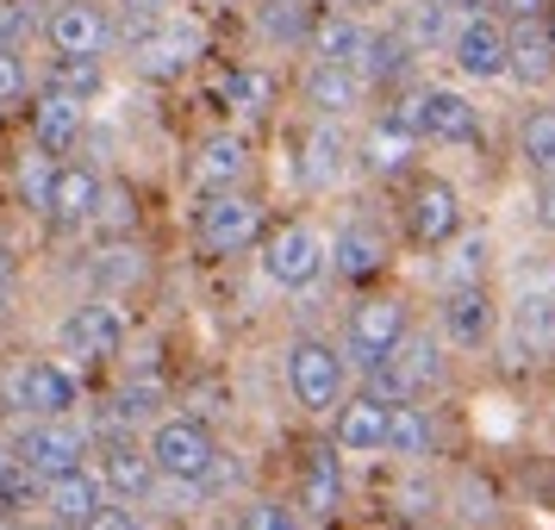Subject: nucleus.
<instances>
[{
    "mask_svg": "<svg viewBox=\"0 0 555 530\" xmlns=\"http://www.w3.org/2000/svg\"><path fill=\"white\" fill-rule=\"evenodd\" d=\"M44 44L51 56H106L113 51V20L94 0H56L44 20Z\"/></svg>",
    "mask_w": 555,
    "mask_h": 530,
    "instance_id": "18",
    "label": "nucleus"
},
{
    "mask_svg": "<svg viewBox=\"0 0 555 530\" xmlns=\"http://www.w3.org/2000/svg\"><path fill=\"white\" fill-rule=\"evenodd\" d=\"M294 512H300L306 525H331L337 512H344V455L331 450H312L300 468V500H294Z\"/></svg>",
    "mask_w": 555,
    "mask_h": 530,
    "instance_id": "24",
    "label": "nucleus"
},
{
    "mask_svg": "<svg viewBox=\"0 0 555 530\" xmlns=\"http://www.w3.org/2000/svg\"><path fill=\"white\" fill-rule=\"evenodd\" d=\"M56 169H63V156L38 151V144H31L26 156H20V194H26V206H38V212H44V201H51V181H56Z\"/></svg>",
    "mask_w": 555,
    "mask_h": 530,
    "instance_id": "37",
    "label": "nucleus"
},
{
    "mask_svg": "<svg viewBox=\"0 0 555 530\" xmlns=\"http://www.w3.org/2000/svg\"><path fill=\"white\" fill-rule=\"evenodd\" d=\"M387 119L405 126L418 144H480V106L455 81H405Z\"/></svg>",
    "mask_w": 555,
    "mask_h": 530,
    "instance_id": "1",
    "label": "nucleus"
},
{
    "mask_svg": "<svg viewBox=\"0 0 555 530\" xmlns=\"http://www.w3.org/2000/svg\"><path fill=\"white\" fill-rule=\"evenodd\" d=\"M81 530H138V512H131V505H101Z\"/></svg>",
    "mask_w": 555,
    "mask_h": 530,
    "instance_id": "44",
    "label": "nucleus"
},
{
    "mask_svg": "<svg viewBox=\"0 0 555 530\" xmlns=\"http://www.w3.org/2000/svg\"><path fill=\"white\" fill-rule=\"evenodd\" d=\"M462 500H468V505H462V518H468V525H475V518H480V525H493V487H487V480L468 475V480H462Z\"/></svg>",
    "mask_w": 555,
    "mask_h": 530,
    "instance_id": "43",
    "label": "nucleus"
},
{
    "mask_svg": "<svg viewBox=\"0 0 555 530\" xmlns=\"http://www.w3.org/2000/svg\"><path fill=\"white\" fill-rule=\"evenodd\" d=\"M219 101H225V113L237 126H262L281 106V81H275V69H262V63H237V69H225V81H219Z\"/></svg>",
    "mask_w": 555,
    "mask_h": 530,
    "instance_id": "26",
    "label": "nucleus"
},
{
    "mask_svg": "<svg viewBox=\"0 0 555 530\" xmlns=\"http://www.w3.org/2000/svg\"><path fill=\"white\" fill-rule=\"evenodd\" d=\"M412 163H418V138H412L405 126H393L387 113L356 138V169H362V176L400 181V176H412Z\"/></svg>",
    "mask_w": 555,
    "mask_h": 530,
    "instance_id": "22",
    "label": "nucleus"
},
{
    "mask_svg": "<svg viewBox=\"0 0 555 530\" xmlns=\"http://www.w3.org/2000/svg\"><path fill=\"white\" fill-rule=\"evenodd\" d=\"M188 176L201 181L206 194H225V188H250L256 176V144L244 126H212L194 144V163H188Z\"/></svg>",
    "mask_w": 555,
    "mask_h": 530,
    "instance_id": "9",
    "label": "nucleus"
},
{
    "mask_svg": "<svg viewBox=\"0 0 555 530\" xmlns=\"http://www.w3.org/2000/svg\"><path fill=\"white\" fill-rule=\"evenodd\" d=\"M0 331H7V294H0Z\"/></svg>",
    "mask_w": 555,
    "mask_h": 530,
    "instance_id": "53",
    "label": "nucleus"
},
{
    "mask_svg": "<svg viewBox=\"0 0 555 530\" xmlns=\"http://www.w3.org/2000/svg\"><path fill=\"white\" fill-rule=\"evenodd\" d=\"M20 468V455H13V443H0V487H7V475Z\"/></svg>",
    "mask_w": 555,
    "mask_h": 530,
    "instance_id": "49",
    "label": "nucleus"
},
{
    "mask_svg": "<svg viewBox=\"0 0 555 530\" xmlns=\"http://www.w3.org/2000/svg\"><path fill=\"white\" fill-rule=\"evenodd\" d=\"M94 475H101L106 500H119V505L151 500V487L163 480V475H156V462H151V450H144V443H106L101 462H94Z\"/></svg>",
    "mask_w": 555,
    "mask_h": 530,
    "instance_id": "27",
    "label": "nucleus"
},
{
    "mask_svg": "<svg viewBox=\"0 0 555 530\" xmlns=\"http://www.w3.org/2000/svg\"><path fill=\"white\" fill-rule=\"evenodd\" d=\"M101 505H106V487H101L94 468H76V475H63V480H44V512H51L63 530H81Z\"/></svg>",
    "mask_w": 555,
    "mask_h": 530,
    "instance_id": "29",
    "label": "nucleus"
},
{
    "mask_svg": "<svg viewBox=\"0 0 555 530\" xmlns=\"http://www.w3.org/2000/svg\"><path fill=\"white\" fill-rule=\"evenodd\" d=\"M325 262H331V275H344V281H375L387 262H393V237H387V225L380 219H344L337 225V237L325 244Z\"/></svg>",
    "mask_w": 555,
    "mask_h": 530,
    "instance_id": "16",
    "label": "nucleus"
},
{
    "mask_svg": "<svg viewBox=\"0 0 555 530\" xmlns=\"http://www.w3.org/2000/svg\"><path fill=\"white\" fill-rule=\"evenodd\" d=\"M94 225L113 231V237H126V231L138 225V194H131V188H113V181H106V188H101V212H94Z\"/></svg>",
    "mask_w": 555,
    "mask_h": 530,
    "instance_id": "39",
    "label": "nucleus"
},
{
    "mask_svg": "<svg viewBox=\"0 0 555 530\" xmlns=\"http://www.w3.org/2000/svg\"><path fill=\"white\" fill-rule=\"evenodd\" d=\"M312 13H319V7H306V0H250L256 31H262L269 44H287V51H300V56H306V31H312Z\"/></svg>",
    "mask_w": 555,
    "mask_h": 530,
    "instance_id": "34",
    "label": "nucleus"
},
{
    "mask_svg": "<svg viewBox=\"0 0 555 530\" xmlns=\"http://www.w3.org/2000/svg\"><path fill=\"white\" fill-rule=\"evenodd\" d=\"M505 81H518L525 94H543L555 88V44L543 20H518L512 26V44H505Z\"/></svg>",
    "mask_w": 555,
    "mask_h": 530,
    "instance_id": "25",
    "label": "nucleus"
},
{
    "mask_svg": "<svg viewBox=\"0 0 555 530\" xmlns=\"http://www.w3.org/2000/svg\"><path fill=\"white\" fill-rule=\"evenodd\" d=\"M356 176V138L344 131V119H306L300 131V181L312 194H331Z\"/></svg>",
    "mask_w": 555,
    "mask_h": 530,
    "instance_id": "14",
    "label": "nucleus"
},
{
    "mask_svg": "<svg viewBox=\"0 0 555 530\" xmlns=\"http://www.w3.org/2000/svg\"><path fill=\"white\" fill-rule=\"evenodd\" d=\"M405 331H412V312H405L400 294H362L350 306V319H344V356H350V369L393 362V350L405 344Z\"/></svg>",
    "mask_w": 555,
    "mask_h": 530,
    "instance_id": "4",
    "label": "nucleus"
},
{
    "mask_svg": "<svg viewBox=\"0 0 555 530\" xmlns=\"http://www.w3.org/2000/svg\"><path fill=\"white\" fill-rule=\"evenodd\" d=\"M437 325H443V344L480 356L493 337H500V300L487 294V281H475V287H443Z\"/></svg>",
    "mask_w": 555,
    "mask_h": 530,
    "instance_id": "13",
    "label": "nucleus"
},
{
    "mask_svg": "<svg viewBox=\"0 0 555 530\" xmlns=\"http://www.w3.org/2000/svg\"><path fill=\"white\" fill-rule=\"evenodd\" d=\"M430 443H437V425L418 400H393L387 405V455L393 462H425Z\"/></svg>",
    "mask_w": 555,
    "mask_h": 530,
    "instance_id": "32",
    "label": "nucleus"
},
{
    "mask_svg": "<svg viewBox=\"0 0 555 530\" xmlns=\"http://www.w3.org/2000/svg\"><path fill=\"white\" fill-rule=\"evenodd\" d=\"M412 69H418V51H412L393 26H375V44L362 56V81L380 88V94H400L405 81H412Z\"/></svg>",
    "mask_w": 555,
    "mask_h": 530,
    "instance_id": "31",
    "label": "nucleus"
},
{
    "mask_svg": "<svg viewBox=\"0 0 555 530\" xmlns=\"http://www.w3.org/2000/svg\"><path fill=\"white\" fill-rule=\"evenodd\" d=\"M126 337H131V319L113 300L69 306V312H63V325H56L63 356H81V362H113V356L126 350Z\"/></svg>",
    "mask_w": 555,
    "mask_h": 530,
    "instance_id": "8",
    "label": "nucleus"
},
{
    "mask_svg": "<svg viewBox=\"0 0 555 530\" xmlns=\"http://www.w3.org/2000/svg\"><path fill=\"white\" fill-rule=\"evenodd\" d=\"M7 281H13V256L0 250V294H7Z\"/></svg>",
    "mask_w": 555,
    "mask_h": 530,
    "instance_id": "50",
    "label": "nucleus"
},
{
    "mask_svg": "<svg viewBox=\"0 0 555 530\" xmlns=\"http://www.w3.org/2000/svg\"><path fill=\"white\" fill-rule=\"evenodd\" d=\"M369 44H375V20L344 13V7H319V13H312V31H306V56H312V63H344V69L362 76Z\"/></svg>",
    "mask_w": 555,
    "mask_h": 530,
    "instance_id": "17",
    "label": "nucleus"
},
{
    "mask_svg": "<svg viewBox=\"0 0 555 530\" xmlns=\"http://www.w3.org/2000/svg\"><path fill=\"white\" fill-rule=\"evenodd\" d=\"M512 350L518 362H550L555 356V294L550 287H530L512 300Z\"/></svg>",
    "mask_w": 555,
    "mask_h": 530,
    "instance_id": "28",
    "label": "nucleus"
},
{
    "mask_svg": "<svg viewBox=\"0 0 555 530\" xmlns=\"http://www.w3.org/2000/svg\"><path fill=\"white\" fill-rule=\"evenodd\" d=\"M7 400H13V412H26V418H69L76 400H81V387L63 362L38 356V362H20V369H13Z\"/></svg>",
    "mask_w": 555,
    "mask_h": 530,
    "instance_id": "12",
    "label": "nucleus"
},
{
    "mask_svg": "<svg viewBox=\"0 0 555 530\" xmlns=\"http://www.w3.org/2000/svg\"><path fill=\"white\" fill-rule=\"evenodd\" d=\"M113 7H126V20H169V13H181V0H113Z\"/></svg>",
    "mask_w": 555,
    "mask_h": 530,
    "instance_id": "46",
    "label": "nucleus"
},
{
    "mask_svg": "<svg viewBox=\"0 0 555 530\" xmlns=\"http://www.w3.org/2000/svg\"><path fill=\"white\" fill-rule=\"evenodd\" d=\"M287 393H294L300 412L331 418L337 405L350 400V356H344V344L300 331V337L287 344Z\"/></svg>",
    "mask_w": 555,
    "mask_h": 530,
    "instance_id": "2",
    "label": "nucleus"
},
{
    "mask_svg": "<svg viewBox=\"0 0 555 530\" xmlns=\"http://www.w3.org/2000/svg\"><path fill=\"white\" fill-rule=\"evenodd\" d=\"M387 369L400 375L405 400H418V393H443V387H450V356H443V337H430V331H405V344L393 350Z\"/></svg>",
    "mask_w": 555,
    "mask_h": 530,
    "instance_id": "23",
    "label": "nucleus"
},
{
    "mask_svg": "<svg viewBox=\"0 0 555 530\" xmlns=\"http://www.w3.org/2000/svg\"><path fill=\"white\" fill-rule=\"evenodd\" d=\"M237 530H300V512L269 500V493H256V500H244V512H237Z\"/></svg>",
    "mask_w": 555,
    "mask_h": 530,
    "instance_id": "38",
    "label": "nucleus"
},
{
    "mask_svg": "<svg viewBox=\"0 0 555 530\" xmlns=\"http://www.w3.org/2000/svg\"><path fill=\"white\" fill-rule=\"evenodd\" d=\"M455 26H462V20H450V13H443L437 0H412V7H405L400 20H393V31H400V38H405V44H412L418 56H430V51H450Z\"/></svg>",
    "mask_w": 555,
    "mask_h": 530,
    "instance_id": "36",
    "label": "nucleus"
},
{
    "mask_svg": "<svg viewBox=\"0 0 555 530\" xmlns=\"http://www.w3.org/2000/svg\"><path fill=\"white\" fill-rule=\"evenodd\" d=\"M543 31H550V44H555V0H550V13H543Z\"/></svg>",
    "mask_w": 555,
    "mask_h": 530,
    "instance_id": "51",
    "label": "nucleus"
},
{
    "mask_svg": "<svg viewBox=\"0 0 555 530\" xmlns=\"http://www.w3.org/2000/svg\"><path fill=\"white\" fill-rule=\"evenodd\" d=\"M450 20H475V13H493V0H437Z\"/></svg>",
    "mask_w": 555,
    "mask_h": 530,
    "instance_id": "47",
    "label": "nucleus"
},
{
    "mask_svg": "<svg viewBox=\"0 0 555 530\" xmlns=\"http://www.w3.org/2000/svg\"><path fill=\"white\" fill-rule=\"evenodd\" d=\"M462 231V194L443 176H418L405 194V244L412 250H443Z\"/></svg>",
    "mask_w": 555,
    "mask_h": 530,
    "instance_id": "10",
    "label": "nucleus"
},
{
    "mask_svg": "<svg viewBox=\"0 0 555 530\" xmlns=\"http://www.w3.org/2000/svg\"><path fill=\"white\" fill-rule=\"evenodd\" d=\"M31 26H38L31 0H0V51H26Z\"/></svg>",
    "mask_w": 555,
    "mask_h": 530,
    "instance_id": "41",
    "label": "nucleus"
},
{
    "mask_svg": "<svg viewBox=\"0 0 555 530\" xmlns=\"http://www.w3.org/2000/svg\"><path fill=\"white\" fill-rule=\"evenodd\" d=\"M151 462L163 480H176V487H201L212 475V462H219V443H212V430L194 418V412H169V418H156L151 430Z\"/></svg>",
    "mask_w": 555,
    "mask_h": 530,
    "instance_id": "5",
    "label": "nucleus"
},
{
    "mask_svg": "<svg viewBox=\"0 0 555 530\" xmlns=\"http://www.w3.org/2000/svg\"><path fill=\"white\" fill-rule=\"evenodd\" d=\"M38 88L94 106V101H101V88H106V56H51V63H44V76H38Z\"/></svg>",
    "mask_w": 555,
    "mask_h": 530,
    "instance_id": "33",
    "label": "nucleus"
},
{
    "mask_svg": "<svg viewBox=\"0 0 555 530\" xmlns=\"http://www.w3.org/2000/svg\"><path fill=\"white\" fill-rule=\"evenodd\" d=\"M26 126H31V144H38V151L69 156V151H81V138H88V106L69 101V94H51V88H31Z\"/></svg>",
    "mask_w": 555,
    "mask_h": 530,
    "instance_id": "20",
    "label": "nucleus"
},
{
    "mask_svg": "<svg viewBox=\"0 0 555 530\" xmlns=\"http://www.w3.org/2000/svg\"><path fill=\"white\" fill-rule=\"evenodd\" d=\"M262 275L275 281L281 294H306L312 281L325 275V237L312 225H300V219H287V225L262 231Z\"/></svg>",
    "mask_w": 555,
    "mask_h": 530,
    "instance_id": "7",
    "label": "nucleus"
},
{
    "mask_svg": "<svg viewBox=\"0 0 555 530\" xmlns=\"http://www.w3.org/2000/svg\"><path fill=\"white\" fill-rule=\"evenodd\" d=\"M530 225L555 237V176L550 181H530Z\"/></svg>",
    "mask_w": 555,
    "mask_h": 530,
    "instance_id": "42",
    "label": "nucleus"
},
{
    "mask_svg": "<svg viewBox=\"0 0 555 530\" xmlns=\"http://www.w3.org/2000/svg\"><path fill=\"white\" fill-rule=\"evenodd\" d=\"M88 430L76 418H26V430L13 437V455H20V468H31L38 480H63L88 468Z\"/></svg>",
    "mask_w": 555,
    "mask_h": 530,
    "instance_id": "6",
    "label": "nucleus"
},
{
    "mask_svg": "<svg viewBox=\"0 0 555 530\" xmlns=\"http://www.w3.org/2000/svg\"><path fill=\"white\" fill-rule=\"evenodd\" d=\"M493 275V237L487 231H455L443 256H437V287H475V281Z\"/></svg>",
    "mask_w": 555,
    "mask_h": 530,
    "instance_id": "30",
    "label": "nucleus"
},
{
    "mask_svg": "<svg viewBox=\"0 0 555 530\" xmlns=\"http://www.w3.org/2000/svg\"><path fill=\"white\" fill-rule=\"evenodd\" d=\"M331 450L344 455V462H375V455H387V400L350 393V400L337 405V418H331Z\"/></svg>",
    "mask_w": 555,
    "mask_h": 530,
    "instance_id": "19",
    "label": "nucleus"
},
{
    "mask_svg": "<svg viewBox=\"0 0 555 530\" xmlns=\"http://www.w3.org/2000/svg\"><path fill=\"white\" fill-rule=\"evenodd\" d=\"M505 44H512V26H505L500 13H475V20H462L450 38V63L462 81H480V88H493L505 81Z\"/></svg>",
    "mask_w": 555,
    "mask_h": 530,
    "instance_id": "11",
    "label": "nucleus"
},
{
    "mask_svg": "<svg viewBox=\"0 0 555 530\" xmlns=\"http://www.w3.org/2000/svg\"><path fill=\"white\" fill-rule=\"evenodd\" d=\"M325 7H344V13H362V20H375L380 7H393V0H325Z\"/></svg>",
    "mask_w": 555,
    "mask_h": 530,
    "instance_id": "48",
    "label": "nucleus"
},
{
    "mask_svg": "<svg viewBox=\"0 0 555 530\" xmlns=\"http://www.w3.org/2000/svg\"><path fill=\"white\" fill-rule=\"evenodd\" d=\"M20 101H31V63L26 51H0V113Z\"/></svg>",
    "mask_w": 555,
    "mask_h": 530,
    "instance_id": "40",
    "label": "nucleus"
},
{
    "mask_svg": "<svg viewBox=\"0 0 555 530\" xmlns=\"http://www.w3.org/2000/svg\"><path fill=\"white\" fill-rule=\"evenodd\" d=\"M518 169L530 181L555 176V106H530L525 119H518Z\"/></svg>",
    "mask_w": 555,
    "mask_h": 530,
    "instance_id": "35",
    "label": "nucleus"
},
{
    "mask_svg": "<svg viewBox=\"0 0 555 530\" xmlns=\"http://www.w3.org/2000/svg\"><path fill=\"white\" fill-rule=\"evenodd\" d=\"M206 7H250V0H206Z\"/></svg>",
    "mask_w": 555,
    "mask_h": 530,
    "instance_id": "52",
    "label": "nucleus"
},
{
    "mask_svg": "<svg viewBox=\"0 0 555 530\" xmlns=\"http://www.w3.org/2000/svg\"><path fill=\"white\" fill-rule=\"evenodd\" d=\"M493 13H500L505 26H518V20H543L550 0H493Z\"/></svg>",
    "mask_w": 555,
    "mask_h": 530,
    "instance_id": "45",
    "label": "nucleus"
},
{
    "mask_svg": "<svg viewBox=\"0 0 555 530\" xmlns=\"http://www.w3.org/2000/svg\"><path fill=\"white\" fill-rule=\"evenodd\" d=\"M294 94H300L306 119H356V113H362V101H369L375 88L356 76V69H344V63H312V56H306Z\"/></svg>",
    "mask_w": 555,
    "mask_h": 530,
    "instance_id": "15",
    "label": "nucleus"
},
{
    "mask_svg": "<svg viewBox=\"0 0 555 530\" xmlns=\"http://www.w3.org/2000/svg\"><path fill=\"white\" fill-rule=\"evenodd\" d=\"M262 201H256L250 188H225V194H206L201 212H194V244L201 256L212 262H231V256H244L262 244Z\"/></svg>",
    "mask_w": 555,
    "mask_h": 530,
    "instance_id": "3",
    "label": "nucleus"
},
{
    "mask_svg": "<svg viewBox=\"0 0 555 530\" xmlns=\"http://www.w3.org/2000/svg\"><path fill=\"white\" fill-rule=\"evenodd\" d=\"M101 188H106V176L94 169V163H63L56 181H51V201H44L51 225H63V231L94 225V212H101Z\"/></svg>",
    "mask_w": 555,
    "mask_h": 530,
    "instance_id": "21",
    "label": "nucleus"
}]
</instances>
